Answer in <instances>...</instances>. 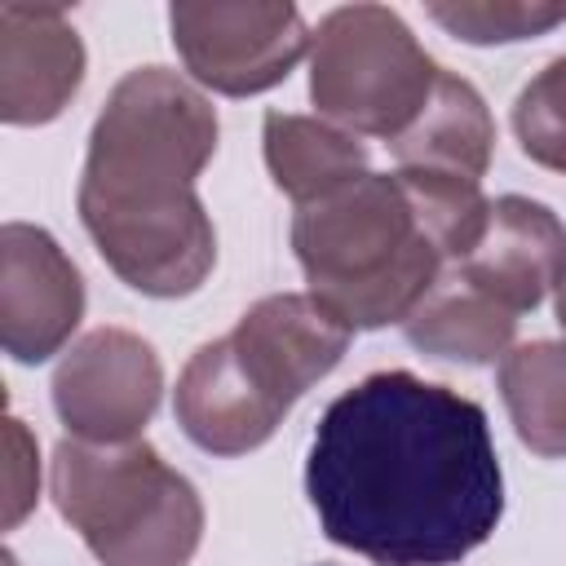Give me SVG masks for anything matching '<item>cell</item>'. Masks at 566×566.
<instances>
[{"label": "cell", "mask_w": 566, "mask_h": 566, "mask_svg": "<svg viewBox=\"0 0 566 566\" xmlns=\"http://www.w3.org/2000/svg\"><path fill=\"white\" fill-rule=\"evenodd\" d=\"M84 80V44L57 4H0V119L49 124Z\"/></svg>", "instance_id": "obj_11"}, {"label": "cell", "mask_w": 566, "mask_h": 566, "mask_svg": "<svg viewBox=\"0 0 566 566\" xmlns=\"http://www.w3.org/2000/svg\"><path fill=\"white\" fill-rule=\"evenodd\" d=\"M62 522L102 566H190L203 539V500L146 438H62L49 469Z\"/></svg>", "instance_id": "obj_4"}, {"label": "cell", "mask_w": 566, "mask_h": 566, "mask_svg": "<svg viewBox=\"0 0 566 566\" xmlns=\"http://www.w3.org/2000/svg\"><path fill=\"white\" fill-rule=\"evenodd\" d=\"M265 168L274 177V186L301 208L314 199H327L332 190L367 177V146L314 115H287V111H270L265 115Z\"/></svg>", "instance_id": "obj_14"}, {"label": "cell", "mask_w": 566, "mask_h": 566, "mask_svg": "<svg viewBox=\"0 0 566 566\" xmlns=\"http://www.w3.org/2000/svg\"><path fill=\"white\" fill-rule=\"evenodd\" d=\"M168 27L181 66L226 97L283 84L314 40L287 0H181L168 9Z\"/></svg>", "instance_id": "obj_6"}, {"label": "cell", "mask_w": 566, "mask_h": 566, "mask_svg": "<svg viewBox=\"0 0 566 566\" xmlns=\"http://www.w3.org/2000/svg\"><path fill=\"white\" fill-rule=\"evenodd\" d=\"M35 504V442L22 420H9V495H4V526H18Z\"/></svg>", "instance_id": "obj_19"}, {"label": "cell", "mask_w": 566, "mask_h": 566, "mask_svg": "<svg viewBox=\"0 0 566 566\" xmlns=\"http://www.w3.org/2000/svg\"><path fill=\"white\" fill-rule=\"evenodd\" d=\"M491 199L482 181L398 168L367 172L292 217V252L310 296L354 332L407 323L411 310L473 252Z\"/></svg>", "instance_id": "obj_3"}, {"label": "cell", "mask_w": 566, "mask_h": 566, "mask_svg": "<svg viewBox=\"0 0 566 566\" xmlns=\"http://www.w3.org/2000/svg\"><path fill=\"white\" fill-rule=\"evenodd\" d=\"M318 531L371 566H455L504 517L486 411L416 371H371L327 402L305 455Z\"/></svg>", "instance_id": "obj_1"}, {"label": "cell", "mask_w": 566, "mask_h": 566, "mask_svg": "<svg viewBox=\"0 0 566 566\" xmlns=\"http://www.w3.org/2000/svg\"><path fill=\"white\" fill-rule=\"evenodd\" d=\"M398 168H424V172H447L464 181H482L491 150H495V124L482 102V93L451 75L438 71V84L416 115V124L389 142Z\"/></svg>", "instance_id": "obj_13"}, {"label": "cell", "mask_w": 566, "mask_h": 566, "mask_svg": "<svg viewBox=\"0 0 566 566\" xmlns=\"http://www.w3.org/2000/svg\"><path fill=\"white\" fill-rule=\"evenodd\" d=\"M402 336L429 358L455 363H495L509 354L517 336V314L491 301L486 292L469 287L460 274H447L402 323Z\"/></svg>", "instance_id": "obj_15"}, {"label": "cell", "mask_w": 566, "mask_h": 566, "mask_svg": "<svg viewBox=\"0 0 566 566\" xmlns=\"http://www.w3.org/2000/svg\"><path fill=\"white\" fill-rule=\"evenodd\" d=\"M504 310H535L566 279V226L557 212L526 195H500L473 252L451 270Z\"/></svg>", "instance_id": "obj_10"}, {"label": "cell", "mask_w": 566, "mask_h": 566, "mask_svg": "<svg viewBox=\"0 0 566 566\" xmlns=\"http://www.w3.org/2000/svg\"><path fill=\"white\" fill-rule=\"evenodd\" d=\"M84 318V279L40 226L0 230V340L13 363L53 358Z\"/></svg>", "instance_id": "obj_8"}, {"label": "cell", "mask_w": 566, "mask_h": 566, "mask_svg": "<svg viewBox=\"0 0 566 566\" xmlns=\"http://www.w3.org/2000/svg\"><path fill=\"white\" fill-rule=\"evenodd\" d=\"M513 133L526 159L566 172V53L553 57L513 102Z\"/></svg>", "instance_id": "obj_18"}, {"label": "cell", "mask_w": 566, "mask_h": 566, "mask_svg": "<svg viewBox=\"0 0 566 566\" xmlns=\"http://www.w3.org/2000/svg\"><path fill=\"white\" fill-rule=\"evenodd\" d=\"M217 111L168 66L128 71L88 133L80 221L102 261L142 296H190L217 265L195 181L217 150Z\"/></svg>", "instance_id": "obj_2"}, {"label": "cell", "mask_w": 566, "mask_h": 566, "mask_svg": "<svg viewBox=\"0 0 566 566\" xmlns=\"http://www.w3.org/2000/svg\"><path fill=\"white\" fill-rule=\"evenodd\" d=\"M553 310H557V323H562V332H566V279H562L557 292H553Z\"/></svg>", "instance_id": "obj_20"}, {"label": "cell", "mask_w": 566, "mask_h": 566, "mask_svg": "<svg viewBox=\"0 0 566 566\" xmlns=\"http://www.w3.org/2000/svg\"><path fill=\"white\" fill-rule=\"evenodd\" d=\"M429 18L464 44H513L566 22V0H433Z\"/></svg>", "instance_id": "obj_17"}, {"label": "cell", "mask_w": 566, "mask_h": 566, "mask_svg": "<svg viewBox=\"0 0 566 566\" xmlns=\"http://www.w3.org/2000/svg\"><path fill=\"white\" fill-rule=\"evenodd\" d=\"M53 411L71 438L133 442L150 424L164 367L150 340L128 327H93L80 336L53 371Z\"/></svg>", "instance_id": "obj_7"}, {"label": "cell", "mask_w": 566, "mask_h": 566, "mask_svg": "<svg viewBox=\"0 0 566 566\" xmlns=\"http://www.w3.org/2000/svg\"><path fill=\"white\" fill-rule=\"evenodd\" d=\"M438 62L420 49L411 27L385 4L332 9L310 49V102L345 133L402 137L424 111Z\"/></svg>", "instance_id": "obj_5"}, {"label": "cell", "mask_w": 566, "mask_h": 566, "mask_svg": "<svg viewBox=\"0 0 566 566\" xmlns=\"http://www.w3.org/2000/svg\"><path fill=\"white\" fill-rule=\"evenodd\" d=\"M513 433L544 460L566 455V340H526L500 358Z\"/></svg>", "instance_id": "obj_16"}, {"label": "cell", "mask_w": 566, "mask_h": 566, "mask_svg": "<svg viewBox=\"0 0 566 566\" xmlns=\"http://www.w3.org/2000/svg\"><path fill=\"white\" fill-rule=\"evenodd\" d=\"M354 327L310 292H274L256 301L230 332L252 385L292 411L349 349Z\"/></svg>", "instance_id": "obj_9"}, {"label": "cell", "mask_w": 566, "mask_h": 566, "mask_svg": "<svg viewBox=\"0 0 566 566\" xmlns=\"http://www.w3.org/2000/svg\"><path fill=\"white\" fill-rule=\"evenodd\" d=\"M172 411L181 433L208 455H248L261 442H270V433L287 416L252 385L230 336L208 340L190 354V363L177 376Z\"/></svg>", "instance_id": "obj_12"}]
</instances>
